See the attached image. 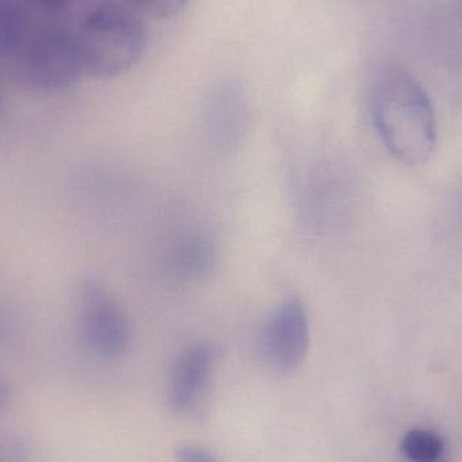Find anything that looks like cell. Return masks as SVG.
I'll use <instances>...</instances> for the list:
<instances>
[{"instance_id":"1","label":"cell","mask_w":462,"mask_h":462,"mask_svg":"<svg viewBox=\"0 0 462 462\" xmlns=\"http://www.w3.org/2000/svg\"><path fill=\"white\" fill-rule=\"evenodd\" d=\"M372 125L383 146L407 167L430 159L437 146L433 103L422 84L407 70L388 68L369 94Z\"/></svg>"},{"instance_id":"2","label":"cell","mask_w":462,"mask_h":462,"mask_svg":"<svg viewBox=\"0 0 462 462\" xmlns=\"http://www.w3.org/2000/svg\"><path fill=\"white\" fill-rule=\"evenodd\" d=\"M78 37L86 75L113 79L129 72L146 51L148 34L141 19L116 5L95 8Z\"/></svg>"},{"instance_id":"3","label":"cell","mask_w":462,"mask_h":462,"mask_svg":"<svg viewBox=\"0 0 462 462\" xmlns=\"http://www.w3.org/2000/svg\"><path fill=\"white\" fill-rule=\"evenodd\" d=\"M76 317L81 341L95 355L119 358L129 349V318L119 301L95 280H84L79 287Z\"/></svg>"},{"instance_id":"4","label":"cell","mask_w":462,"mask_h":462,"mask_svg":"<svg viewBox=\"0 0 462 462\" xmlns=\"http://www.w3.org/2000/svg\"><path fill=\"white\" fill-rule=\"evenodd\" d=\"M18 67L27 84L45 91L68 88L86 75L78 37L64 32L32 35L18 54Z\"/></svg>"},{"instance_id":"5","label":"cell","mask_w":462,"mask_h":462,"mask_svg":"<svg viewBox=\"0 0 462 462\" xmlns=\"http://www.w3.org/2000/svg\"><path fill=\"white\" fill-rule=\"evenodd\" d=\"M261 346L272 368L282 374L296 371L303 364L310 347V320L299 299L282 301L269 315Z\"/></svg>"},{"instance_id":"6","label":"cell","mask_w":462,"mask_h":462,"mask_svg":"<svg viewBox=\"0 0 462 462\" xmlns=\"http://www.w3.org/2000/svg\"><path fill=\"white\" fill-rule=\"evenodd\" d=\"M214 366L216 352L208 344L192 345L179 356L167 385L171 411L178 415L198 411L208 396Z\"/></svg>"},{"instance_id":"7","label":"cell","mask_w":462,"mask_h":462,"mask_svg":"<svg viewBox=\"0 0 462 462\" xmlns=\"http://www.w3.org/2000/svg\"><path fill=\"white\" fill-rule=\"evenodd\" d=\"M216 265V249L205 233L189 231L171 245L167 253V271L180 282L206 279Z\"/></svg>"},{"instance_id":"8","label":"cell","mask_w":462,"mask_h":462,"mask_svg":"<svg viewBox=\"0 0 462 462\" xmlns=\"http://www.w3.org/2000/svg\"><path fill=\"white\" fill-rule=\"evenodd\" d=\"M401 450L409 462H448L447 442L430 429H411L402 439Z\"/></svg>"},{"instance_id":"9","label":"cell","mask_w":462,"mask_h":462,"mask_svg":"<svg viewBox=\"0 0 462 462\" xmlns=\"http://www.w3.org/2000/svg\"><path fill=\"white\" fill-rule=\"evenodd\" d=\"M30 38V24L23 11L16 7H0V59L21 53Z\"/></svg>"},{"instance_id":"10","label":"cell","mask_w":462,"mask_h":462,"mask_svg":"<svg viewBox=\"0 0 462 462\" xmlns=\"http://www.w3.org/2000/svg\"><path fill=\"white\" fill-rule=\"evenodd\" d=\"M127 2L153 18L171 19L184 13L189 0H127Z\"/></svg>"},{"instance_id":"11","label":"cell","mask_w":462,"mask_h":462,"mask_svg":"<svg viewBox=\"0 0 462 462\" xmlns=\"http://www.w3.org/2000/svg\"><path fill=\"white\" fill-rule=\"evenodd\" d=\"M32 447L24 437L0 433V462H32Z\"/></svg>"},{"instance_id":"12","label":"cell","mask_w":462,"mask_h":462,"mask_svg":"<svg viewBox=\"0 0 462 462\" xmlns=\"http://www.w3.org/2000/svg\"><path fill=\"white\" fill-rule=\"evenodd\" d=\"M176 462H221L214 453L198 445H181L175 450Z\"/></svg>"},{"instance_id":"13","label":"cell","mask_w":462,"mask_h":462,"mask_svg":"<svg viewBox=\"0 0 462 462\" xmlns=\"http://www.w3.org/2000/svg\"><path fill=\"white\" fill-rule=\"evenodd\" d=\"M11 399L10 385L7 384L5 379L0 377V411L7 407L8 402Z\"/></svg>"},{"instance_id":"14","label":"cell","mask_w":462,"mask_h":462,"mask_svg":"<svg viewBox=\"0 0 462 462\" xmlns=\"http://www.w3.org/2000/svg\"><path fill=\"white\" fill-rule=\"evenodd\" d=\"M41 7L48 8V10H60L64 7L69 0H34Z\"/></svg>"}]
</instances>
